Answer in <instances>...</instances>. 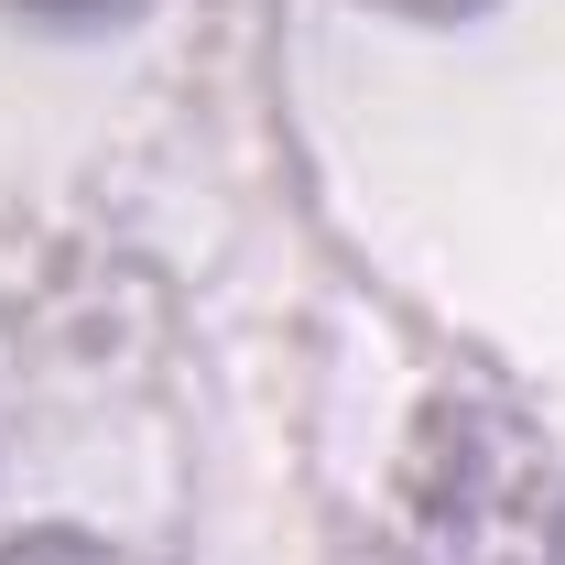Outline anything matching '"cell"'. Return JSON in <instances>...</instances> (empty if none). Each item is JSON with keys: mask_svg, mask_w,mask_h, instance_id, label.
Segmentation results:
<instances>
[{"mask_svg": "<svg viewBox=\"0 0 565 565\" xmlns=\"http://www.w3.org/2000/svg\"><path fill=\"white\" fill-rule=\"evenodd\" d=\"M414 565H565V479L511 414H435L414 468Z\"/></svg>", "mask_w": 565, "mask_h": 565, "instance_id": "obj_1", "label": "cell"}, {"mask_svg": "<svg viewBox=\"0 0 565 565\" xmlns=\"http://www.w3.org/2000/svg\"><path fill=\"white\" fill-rule=\"evenodd\" d=\"M0 565H120L98 533H22V544H0Z\"/></svg>", "mask_w": 565, "mask_h": 565, "instance_id": "obj_2", "label": "cell"}, {"mask_svg": "<svg viewBox=\"0 0 565 565\" xmlns=\"http://www.w3.org/2000/svg\"><path fill=\"white\" fill-rule=\"evenodd\" d=\"M11 11H33V22H66V33H87V22H120V11H141V0H11Z\"/></svg>", "mask_w": 565, "mask_h": 565, "instance_id": "obj_3", "label": "cell"}, {"mask_svg": "<svg viewBox=\"0 0 565 565\" xmlns=\"http://www.w3.org/2000/svg\"><path fill=\"white\" fill-rule=\"evenodd\" d=\"M381 11H479V0H381Z\"/></svg>", "mask_w": 565, "mask_h": 565, "instance_id": "obj_4", "label": "cell"}]
</instances>
